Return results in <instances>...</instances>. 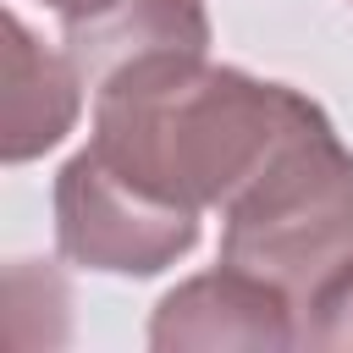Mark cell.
<instances>
[{"instance_id":"obj_1","label":"cell","mask_w":353,"mask_h":353,"mask_svg":"<svg viewBox=\"0 0 353 353\" xmlns=\"http://www.w3.org/2000/svg\"><path fill=\"white\" fill-rule=\"evenodd\" d=\"M226 265L298 298V309H342L353 298V154L309 110L232 204Z\"/></svg>"}]
</instances>
